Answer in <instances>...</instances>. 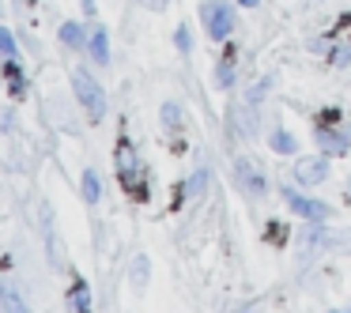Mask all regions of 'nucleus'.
<instances>
[{
    "instance_id": "nucleus-1",
    "label": "nucleus",
    "mask_w": 351,
    "mask_h": 313,
    "mask_svg": "<svg viewBox=\"0 0 351 313\" xmlns=\"http://www.w3.org/2000/svg\"><path fill=\"white\" fill-rule=\"evenodd\" d=\"M72 91H76V102L84 106L87 121H102V117H106V95H102V84L87 68L72 72Z\"/></svg>"
},
{
    "instance_id": "nucleus-2",
    "label": "nucleus",
    "mask_w": 351,
    "mask_h": 313,
    "mask_svg": "<svg viewBox=\"0 0 351 313\" xmlns=\"http://www.w3.org/2000/svg\"><path fill=\"white\" fill-rule=\"evenodd\" d=\"M117 166H121L125 192H132V200H147V177H144V166H140V159H136L129 140L117 144Z\"/></svg>"
},
{
    "instance_id": "nucleus-3",
    "label": "nucleus",
    "mask_w": 351,
    "mask_h": 313,
    "mask_svg": "<svg viewBox=\"0 0 351 313\" xmlns=\"http://www.w3.org/2000/svg\"><path fill=\"white\" fill-rule=\"evenodd\" d=\"M200 16H204V27H208V34H212L215 42L230 38V31H234V23H238L234 4H230V0H204Z\"/></svg>"
},
{
    "instance_id": "nucleus-4",
    "label": "nucleus",
    "mask_w": 351,
    "mask_h": 313,
    "mask_svg": "<svg viewBox=\"0 0 351 313\" xmlns=\"http://www.w3.org/2000/svg\"><path fill=\"white\" fill-rule=\"evenodd\" d=\"M283 200H287V208L295 215H302V219H310V223H325L328 215V204H321V200H313V197H306V192H298V189H283Z\"/></svg>"
},
{
    "instance_id": "nucleus-5",
    "label": "nucleus",
    "mask_w": 351,
    "mask_h": 313,
    "mask_svg": "<svg viewBox=\"0 0 351 313\" xmlns=\"http://www.w3.org/2000/svg\"><path fill=\"white\" fill-rule=\"evenodd\" d=\"M234 177H238V185L245 189V197H253V200H261L268 192L265 170H261L257 162H250V159H238L234 162Z\"/></svg>"
},
{
    "instance_id": "nucleus-6",
    "label": "nucleus",
    "mask_w": 351,
    "mask_h": 313,
    "mask_svg": "<svg viewBox=\"0 0 351 313\" xmlns=\"http://www.w3.org/2000/svg\"><path fill=\"white\" fill-rule=\"evenodd\" d=\"M295 177H298V185L313 189V185H321V181L328 177V162H325V159H298Z\"/></svg>"
},
{
    "instance_id": "nucleus-7",
    "label": "nucleus",
    "mask_w": 351,
    "mask_h": 313,
    "mask_svg": "<svg viewBox=\"0 0 351 313\" xmlns=\"http://www.w3.org/2000/svg\"><path fill=\"white\" fill-rule=\"evenodd\" d=\"M87 57H91L95 64H102V68L110 64V34H106V27H91V38H87Z\"/></svg>"
},
{
    "instance_id": "nucleus-8",
    "label": "nucleus",
    "mask_w": 351,
    "mask_h": 313,
    "mask_svg": "<svg viewBox=\"0 0 351 313\" xmlns=\"http://www.w3.org/2000/svg\"><path fill=\"white\" fill-rule=\"evenodd\" d=\"M317 147L325 155H343V151H348V136L336 132V129H328L325 121H317Z\"/></svg>"
},
{
    "instance_id": "nucleus-9",
    "label": "nucleus",
    "mask_w": 351,
    "mask_h": 313,
    "mask_svg": "<svg viewBox=\"0 0 351 313\" xmlns=\"http://www.w3.org/2000/svg\"><path fill=\"white\" fill-rule=\"evenodd\" d=\"M57 38H61V46H64V49H87V38H91V34H87L84 27L76 23V19H69V23H61Z\"/></svg>"
},
{
    "instance_id": "nucleus-10",
    "label": "nucleus",
    "mask_w": 351,
    "mask_h": 313,
    "mask_svg": "<svg viewBox=\"0 0 351 313\" xmlns=\"http://www.w3.org/2000/svg\"><path fill=\"white\" fill-rule=\"evenodd\" d=\"M69 305H72L76 313H91V290H87V283H84V279L72 283V290H69Z\"/></svg>"
},
{
    "instance_id": "nucleus-11",
    "label": "nucleus",
    "mask_w": 351,
    "mask_h": 313,
    "mask_svg": "<svg viewBox=\"0 0 351 313\" xmlns=\"http://www.w3.org/2000/svg\"><path fill=\"white\" fill-rule=\"evenodd\" d=\"M80 189H84V200H87V204H99V200H102L99 170H84V181H80Z\"/></svg>"
},
{
    "instance_id": "nucleus-12",
    "label": "nucleus",
    "mask_w": 351,
    "mask_h": 313,
    "mask_svg": "<svg viewBox=\"0 0 351 313\" xmlns=\"http://www.w3.org/2000/svg\"><path fill=\"white\" fill-rule=\"evenodd\" d=\"M4 76H8V91L16 95V99H23V95H27V79H23V72H19L16 57H8V68H4Z\"/></svg>"
},
{
    "instance_id": "nucleus-13",
    "label": "nucleus",
    "mask_w": 351,
    "mask_h": 313,
    "mask_svg": "<svg viewBox=\"0 0 351 313\" xmlns=\"http://www.w3.org/2000/svg\"><path fill=\"white\" fill-rule=\"evenodd\" d=\"M268 147H272L276 155H291V151H295V147H298V140L291 136L287 129H276L272 136H268Z\"/></svg>"
},
{
    "instance_id": "nucleus-14",
    "label": "nucleus",
    "mask_w": 351,
    "mask_h": 313,
    "mask_svg": "<svg viewBox=\"0 0 351 313\" xmlns=\"http://www.w3.org/2000/svg\"><path fill=\"white\" fill-rule=\"evenodd\" d=\"M0 302H4V310H8V313H27L23 298H19L16 290L8 287V283H0Z\"/></svg>"
},
{
    "instance_id": "nucleus-15",
    "label": "nucleus",
    "mask_w": 351,
    "mask_h": 313,
    "mask_svg": "<svg viewBox=\"0 0 351 313\" xmlns=\"http://www.w3.org/2000/svg\"><path fill=\"white\" fill-rule=\"evenodd\" d=\"M215 84H219V87H230V84H234V57L219 61V68H215Z\"/></svg>"
},
{
    "instance_id": "nucleus-16",
    "label": "nucleus",
    "mask_w": 351,
    "mask_h": 313,
    "mask_svg": "<svg viewBox=\"0 0 351 313\" xmlns=\"http://www.w3.org/2000/svg\"><path fill=\"white\" fill-rule=\"evenodd\" d=\"M162 125H167V129H182V106H178V102H167V106H162Z\"/></svg>"
},
{
    "instance_id": "nucleus-17",
    "label": "nucleus",
    "mask_w": 351,
    "mask_h": 313,
    "mask_svg": "<svg viewBox=\"0 0 351 313\" xmlns=\"http://www.w3.org/2000/svg\"><path fill=\"white\" fill-rule=\"evenodd\" d=\"M0 57H16V38L8 27H0Z\"/></svg>"
},
{
    "instance_id": "nucleus-18",
    "label": "nucleus",
    "mask_w": 351,
    "mask_h": 313,
    "mask_svg": "<svg viewBox=\"0 0 351 313\" xmlns=\"http://www.w3.org/2000/svg\"><path fill=\"white\" fill-rule=\"evenodd\" d=\"M332 64H336V68H343V64H351V42H340V46L332 49Z\"/></svg>"
},
{
    "instance_id": "nucleus-19",
    "label": "nucleus",
    "mask_w": 351,
    "mask_h": 313,
    "mask_svg": "<svg viewBox=\"0 0 351 313\" xmlns=\"http://www.w3.org/2000/svg\"><path fill=\"white\" fill-rule=\"evenodd\" d=\"M204 181H208V174H204V170H197V177L189 181V197H193V200H200V192H204Z\"/></svg>"
},
{
    "instance_id": "nucleus-20",
    "label": "nucleus",
    "mask_w": 351,
    "mask_h": 313,
    "mask_svg": "<svg viewBox=\"0 0 351 313\" xmlns=\"http://www.w3.org/2000/svg\"><path fill=\"white\" fill-rule=\"evenodd\" d=\"M178 49H182V53H189V27H178Z\"/></svg>"
},
{
    "instance_id": "nucleus-21",
    "label": "nucleus",
    "mask_w": 351,
    "mask_h": 313,
    "mask_svg": "<svg viewBox=\"0 0 351 313\" xmlns=\"http://www.w3.org/2000/svg\"><path fill=\"white\" fill-rule=\"evenodd\" d=\"M144 279H147V257H136V283L144 287Z\"/></svg>"
},
{
    "instance_id": "nucleus-22",
    "label": "nucleus",
    "mask_w": 351,
    "mask_h": 313,
    "mask_svg": "<svg viewBox=\"0 0 351 313\" xmlns=\"http://www.w3.org/2000/svg\"><path fill=\"white\" fill-rule=\"evenodd\" d=\"M136 4H140V8H152V12H162L170 0H136Z\"/></svg>"
},
{
    "instance_id": "nucleus-23",
    "label": "nucleus",
    "mask_w": 351,
    "mask_h": 313,
    "mask_svg": "<svg viewBox=\"0 0 351 313\" xmlns=\"http://www.w3.org/2000/svg\"><path fill=\"white\" fill-rule=\"evenodd\" d=\"M238 4H242V8H257L261 0H238Z\"/></svg>"
},
{
    "instance_id": "nucleus-24",
    "label": "nucleus",
    "mask_w": 351,
    "mask_h": 313,
    "mask_svg": "<svg viewBox=\"0 0 351 313\" xmlns=\"http://www.w3.org/2000/svg\"><path fill=\"white\" fill-rule=\"evenodd\" d=\"M332 313H351V305H348V310H332Z\"/></svg>"
},
{
    "instance_id": "nucleus-25",
    "label": "nucleus",
    "mask_w": 351,
    "mask_h": 313,
    "mask_svg": "<svg viewBox=\"0 0 351 313\" xmlns=\"http://www.w3.org/2000/svg\"><path fill=\"white\" fill-rule=\"evenodd\" d=\"M348 192H351V185H348Z\"/></svg>"
}]
</instances>
